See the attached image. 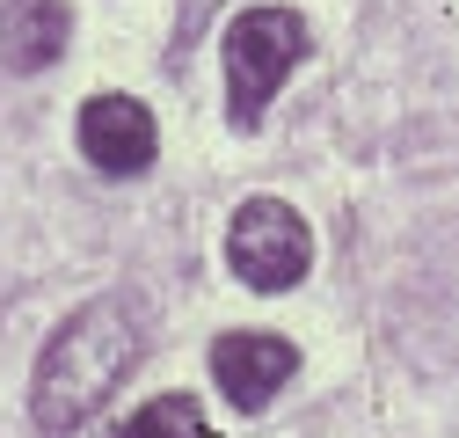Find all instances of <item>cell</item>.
Returning a JSON list of instances; mask_svg holds the SVG:
<instances>
[{
  "label": "cell",
  "mask_w": 459,
  "mask_h": 438,
  "mask_svg": "<svg viewBox=\"0 0 459 438\" xmlns=\"http://www.w3.org/2000/svg\"><path fill=\"white\" fill-rule=\"evenodd\" d=\"M292 372H299V351L284 337H270V328H234V337L212 344V380H219V395L241 402V409H263Z\"/></svg>",
  "instance_id": "5"
},
{
  "label": "cell",
  "mask_w": 459,
  "mask_h": 438,
  "mask_svg": "<svg viewBox=\"0 0 459 438\" xmlns=\"http://www.w3.org/2000/svg\"><path fill=\"white\" fill-rule=\"evenodd\" d=\"M307 59V22L292 8H248L226 22V118H234L241 132L263 125V102L284 88V74H292Z\"/></svg>",
  "instance_id": "2"
},
{
  "label": "cell",
  "mask_w": 459,
  "mask_h": 438,
  "mask_svg": "<svg viewBox=\"0 0 459 438\" xmlns=\"http://www.w3.org/2000/svg\"><path fill=\"white\" fill-rule=\"evenodd\" d=\"M81 153L95 161L102 176H146L153 153H160L153 110L132 102V95H88V110H81Z\"/></svg>",
  "instance_id": "4"
},
{
  "label": "cell",
  "mask_w": 459,
  "mask_h": 438,
  "mask_svg": "<svg viewBox=\"0 0 459 438\" xmlns=\"http://www.w3.org/2000/svg\"><path fill=\"white\" fill-rule=\"evenodd\" d=\"M66 37H74L66 0H0V59L15 74H44L66 51Z\"/></svg>",
  "instance_id": "6"
},
{
  "label": "cell",
  "mask_w": 459,
  "mask_h": 438,
  "mask_svg": "<svg viewBox=\"0 0 459 438\" xmlns=\"http://www.w3.org/2000/svg\"><path fill=\"white\" fill-rule=\"evenodd\" d=\"M307 263H314V234H307V219L284 205V197L234 205V227H226V270H234L241 285L284 293V285L307 278Z\"/></svg>",
  "instance_id": "3"
},
{
  "label": "cell",
  "mask_w": 459,
  "mask_h": 438,
  "mask_svg": "<svg viewBox=\"0 0 459 438\" xmlns=\"http://www.w3.org/2000/svg\"><path fill=\"white\" fill-rule=\"evenodd\" d=\"M109 438H204V416H197L190 395H153V402H139Z\"/></svg>",
  "instance_id": "7"
},
{
  "label": "cell",
  "mask_w": 459,
  "mask_h": 438,
  "mask_svg": "<svg viewBox=\"0 0 459 438\" xmlns=\"http://www.w3.org/2000/svg\"><path fill=\"white\" fill-rule=\"evenodd\" d=\"M146 328H153V314L132 293H102L81 314H66L59 337H51L44 358H37V380H30L37 431H51V438L81 431L109 395L125 388V372L146 358Z\"/></svg>",
  "instance_id": "1"
}]
</instances>
